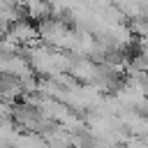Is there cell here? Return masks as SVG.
<instances>
[{
	"label": "cell",
	"mask_w": 148,
	"mask_h": 148,
	"mask_svg": "<svg viewBox=\"0 0 148 148\" xmlns=\"http://www.w3.org/2000/svg\"><path fill=\"white\" fill-rule=\"evenodd\" d=\"M5 37H7L9 42H14L16 46H32V44L39 42V37H37V25H35L30 18H18V21H14V23L7 28Z\"/></svg>",
	"instance_id": "obj_1"
},
{
	"label": "cell",
	"mask_w": 148,
	"mask_h": 148,
	"mask_svg": "<svg viewBox=\"0 0 148 148\" xmlns=\"http://www.w3.org/2000/svg\"><path fill=\"white\" fill-rule=\"evenodd\" d=\"M23 16L30 18L32 23H39L51 16V0H21Z\"/></svg>",
	"instance_id": "obj_2"
}]
</instances>
